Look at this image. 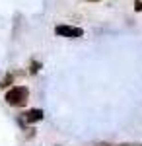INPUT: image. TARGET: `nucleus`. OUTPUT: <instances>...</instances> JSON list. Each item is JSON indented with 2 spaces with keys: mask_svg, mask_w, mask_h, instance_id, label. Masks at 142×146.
<instances>
[{
  "mask_svg": "<svg viewBox=\"0 0 142 146\" xmlns=\"http://www.w3.org/2000/svg\"><path fill=\"white\" fill-rule=\"evenodd\" d=\"M4 100L12 107H23L27 103V100H29V88L27 86H14V88H10L6 92Z\"/></svg>",
  "mask_w": 142,
  "mask_h": 146,
  "instance_id": "f257e3e1",
  "label": "nucleus"
},
{
  "mask_svg": "<svg viewBox=\"0 0 142 146\" xmlns=\"http://www.w3.org/2000/svg\"><path fill=\"white\" fill-rule=\"evenodd\" d=\"M55 33L58 37H66V39H80V37H84V29L76 25H56Z\"/></svg>",
  "mask_w": 142,
  "mask_h": 146,
  "instance_id": "f03ea898",
  "label": "nucleus"
},
{
  "mask_svg": "<svg viewBox=\"0 0 142 146\" xmlns=\"http://www.w3.org/2000/svg\"><path fill=\"white\" fill-rule=\"evenodd\" d=\"M45 119V111L43 109H39V107H31V109H27V111L22 115V121L27 125H35V123H41Z\"/></svg>",
  "mask_w": 142,
  "mask_h": 146,
  "instance_id": "7ed1b4c3",
  "label": "nucleus"
},
{
  "mask_svg": "<svg viewBox=\"0 0 142 146\" xmlns=\"http://www.w3.org/2000/svg\"><path fill=\"white\" fill-rule=\"evenodd\" d=\"M12 82H14V74L10 72V74H6V76H4V80L0 82V88H8Z\"/></svg>",
  "mask_w": 142,
  "mask_h": 146,
  "instance_id": "20e7f679",
  "label": "nucleus"
},
{
  "mask_svg": "<svg viewBox=\"0 0 142 146\" xmlns=\"http://www.w3.org/2000/svg\"><path fill=\"white\" fill-rule=\"evenodd\" d=\"M134 10L142 12V0H134Z\"/></svg>",
  "mask_w": 142,
  "mask_h": 146,
  "instance_id": "39448f33",
  "label": "nucleus"
},
{
  "mask_svg": "<svg viewBox=\"0 0 142 146\" xmlns=\"http://www.w3.org/2000/svg\"><path fill=\"white\" fill-rule=\"evenodd\" d=\"M39 68H41L39 62H31V72H33V74H35V72H39Z\"/></svg>",
  "mask_w": 142,
  "mask_h": 146,
  "instance_id": "423d86ee",
  "label": "nucleus"
},
{
  "mask_svg": "<svg viewBox=\"0 0 142 146\" xmlns=\"http://www.w3.org/2000/svg\"><path fill=\"white\" fill-rule=\"evenodd\" d=\"M101 146H131V144H101Z\"/></svg>",
  "mask_w": 142,
  "mask_h": 146,
  "instance_id": "0eeeda50",
  "label": "nucleus"
},
{
  "mask_svg": "<svg viewBox=\"0 0 142 146\" xmlns=\"http://www.w3.org/2000/svg\"><path fill=\"white\" fill-rule=\"evenodd\" d=\"M90 2H99V0H90Z\"/></svg>",
  "mask_w": 142,
  "mask_h": 146,
  "instance_id": "6e6552de",
  "label": "nucleus"
},
{
  "mask_svg": "<svg viewBox=\"0 0 142 146\" xmlns=\"http://www.w3.org/2000/svg\"><path fill=\"white\" fill-rule=\"evenodd\" d=\"M140 146H142V144H140Z\"/></svg>",
  "mask_w": 142,
  "mask_h": 146,
  "instance_id": "1a4fd4ad",
  "label": "nucleus"
}]
</instances>
